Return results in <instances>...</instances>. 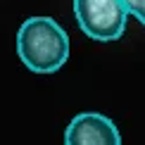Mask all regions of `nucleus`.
<instances>
[{"mask_svg": "<svg viewBox=\"0 0 145 145\" xmlns=\"http://www.w3.org/2000/svg\"><path fill=\"white\" fill-rule=\"evenodd\" d=\"M17 55L33 74H55L69 59V36L52 17H29L17 31Z\"/></svg>", "mask_w": 145, "mask_h": 145, "instance_id": "obj_1", "label": "nucleus"}, {"mask_svg": "<svg viewBox=\"0 0 145 145\" xmlns=\"http://www.w3.org/2000/svg\"><path fill=\"white\" fill-rule=\"evenodd\" d=\"M74 17L88 38L112 43L124 36L129 10L124 0H74Z\"/></svg>", "mask_w": 145, "mask_h": 145, "instance_id": "obj_2", "label": "nucleus"}, {"mask_svg": "<svg viewBox=\"0 0 145 145\" xmlns=\"http://www.w3.org/2000/svg\"><path fill=\"white\" fill-rule=\"evenodd\" d=\"M64 145H121V133L110 117L81 112L64 129Z\"/></svg>", "mask_w": 145, "mask_h": 145, "instance_id": "obj_3", "label": "nucleus"}, {"mask_svg": "<svg viewBox=\"0 0 145 145\" xmlns=\"http://www.w3.org/2000/svg\"><path fill=\"white\" fill-rule=\"evenodd\" d=\"M124 5H126V10H129V14H133L145 26V0H124Z\"/></svg>", "mask_w": 145, "mask_h": 145, "instance_id": "obj_4", "label": "nucleus"}]
</instances>
